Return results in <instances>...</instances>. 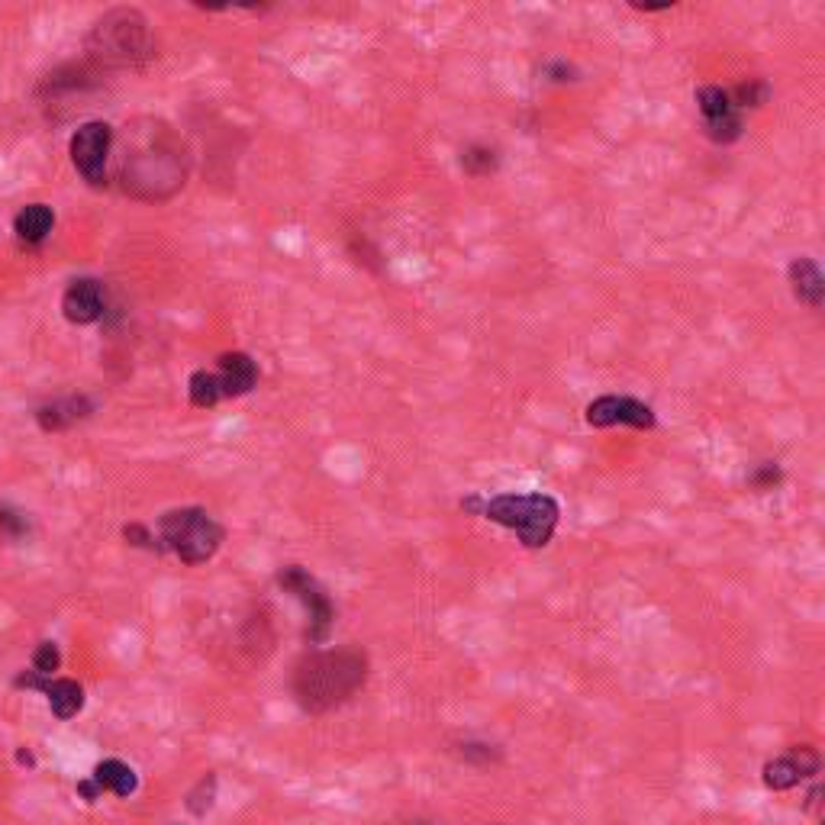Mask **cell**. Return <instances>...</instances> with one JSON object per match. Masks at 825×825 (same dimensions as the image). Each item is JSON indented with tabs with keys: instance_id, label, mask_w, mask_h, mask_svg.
Returning a JSON list of instances; mask_svg holds the SVG:
<instances>
[{
	"instance_id": "cell-19",
	"label": "cell",
	"mask_w": 825,
	"mask_h": 825,
	"mask_svg": "<svg viewBox=\"0 0 825 825\" xmlns=\"http://www.w3.org/2000/svg\"><path fill=\"white\" fill-rule=\"evenodd\" d=\"M729 97H732V104H735L738 110H742V107L758 110V107L767 104V100H771V84L761 81V78H748V81L738 84L735 91H729Z\"/></svg>"
},
{
	"instance_id": "cell-13",
	"label": "cell",
	"mask_w": 825,
	"mask_h": 825,
	"mask_svg": "<svg viewBox=\"0 0 825 825\" xmlns=\"http://www.w3.org/2000/svg\"><path fill=\"white\" fill-rule=\"evenodd\" d=\"M94 413V403L88 397H65V400H52L46 407L36 410V423L42 432H62L68 426L81 423Z\"/></svg>"
},
{
	"instance_id": "cell-12",
	"label": "cell",
	"mask_w": 825,
	"mask_h": 825,
	"mask_svg": "<svg viewBox=\"0 0 825 825\" xmlns=\"http://www.w3.org/2000/svg\"><path fill=\"white\" fill-rule=\"evenodd\" d=\"M216 381L223 387V397H242L258 384V365L245 352H226L216 358Z\"/></svg>"
},
{
	"instance_id": "cell-8",
	"label": "cell",
	"mask_w": 825,
	"mask_h": 825,
	"mask_svg": "<svg viewBox=\"0 0 825 825\" xmlns=\"http://www.w3.org/2000/svg\"><path fill=\"white\" fill-rule=\"evenodd\" d=\"M697 107L703 113V129L706 136L719 142V146H729L738 136H742V113L732 104L729 91L716 88V84H709V88H700L697 91Z\"/></svg>"
},
{
	"instance_id": "cell-26",
	"label": "cell",
	"mask_w": 825,
	"mask_h": 825,
	"mask_svg": "<svg viewBox=\"0 0 825 825\" xmlns=\"http://www.w3.org/2000/svg\"><path fill=\"white\" fill-rule=\"evenodd\" d=\"M78 793H81V796H84V800H88V803H94L97 796L104 793V790H100V787L94 784V780H81V784H78Z\"/></svg>"
},
{
	"instance_id": "cell-24",
	"label": "cell",
	"mask_w": 825,
	"mask_h": 825,
	"mask_svg": "<svg viewBox=\"0 0 825 825\" xmlns=\"http://www.w3.org/2000/svg\"><path fill=\"white\" fill-rule=\"evenodd\" d=\"M123 535H126V542H133V545H139V548H155L152 532H149L146 526H139V523L126 526V529H123Z\"/></svg>"
},
{
	"instance_id": "cell-1",
	"label": "cell",
	"mask_w": 825,
	"mask_h": 825,
	"mask_svg": "<svg viewBox=\"0 0 825 825\" xmlns=\"http://www.w3.org/2000/svg\"><path fill=\"white\" fill-rule=\"evenodd\" d=\"M187 178V149L162 120H139L126 133L120 165L123 191L139 200H168Z\"/></svg>"
},
{
	"instance_id": "cell-16",
	"label": "cell",
	"mask_w": 825,
	"mask_h": 825,
	"mask_svg": "<svg viewBox=\"0 0 825 825\" xmlns=\"http://www.w3.org/2000/svg\"><path fill=\"white\" fill-rule=\"evenodd\" d=\"M42 693L49 697V709L59 719H71L84 709V687L71 677H46L42 680Z\"/></svg>"
},
{
	"instance_id": "cell-9",
	"label": "cell",
	"mask_w": 825,
	"mask_h": 825,
	"mask_svg": "<svg viewBox=\"0 0 825 825\" xmlns=\"http://www.w3.org/2000/svg\"><path fill=\"white\" fill-rule=\"evenodd\" d=\"M587 423L606 429V426H632V429H655V410L635 397H616L606 394L587 403Z\"/></svg>"
},
{
	"instance_id": "cell-17",
	"label": "cell",
	"mask_w": 825,
	"mask_h": 825,
	"mask_svg": "<svg viewBox=\"0 0 825 825\" xmlns=\"http://www.w3.org/2000/svg\"><path fill=\"white\" fill-rule=\"evenodd\" d=\"M94 784L100 790H110L113 796H133L136 787H139V780H136V771L129 767L126 761H117V758H107V761H100L94 767Z\"/></svg>"
},
{
	"instance_id": "cell-3",
	"label": "cell",
	"mask_w": 825,
	"mask_h": 825,
	"mask_svg": "<svg viewBox=\"0 0 825 825\" xmlns=\"http://www.w3.org/2000/svg\"><path fill=\"white\" fill-rule=\"evenodd\" d=\"M465 510L490 519V523H500L506 529H513L519 535V542L526 548H545L552 542V535L558 529L561 506L555 497L548 494H497V497H471L461 503Z\"/></svg>"
},
{
	"instance_id": "cell-27",
	"label": "cell",
	"mask_w": 825,
	"mask_h": 825,
	"mask_svg": "<svg viewBox=\"0 0 825 825\" xmlns=\"http://www.w3.org/2000/svg\"><path fill=\"white\" fill-rule=\"evenodd\" d=\"M17 761H20V764H30V767L36 764V761H33V755H30V751H23V748L17 751Z\"/></svg>"
},
{
	"instance_id": "cell-20",
	"label": "cell",
	"mask_w": 825,
	"mask_h": 825,
	"mask_svg": "<svg viewBox=\"0 0 825 825\" xmlns=\"http://www.w3.org/2000/svg\"><path fill=\"white\" fill-rule=\"evenodd\" d=\"M461 168L474 178L490 175V171L497 168V152L487 146H471V149H465V155H461Z\"/></svg>"
},
{
	"instance_id": "cell-14",
	"label": "cell",
	"mask_w": 825,
	"mask_h": 825,
	"mask_svg": "<svg viewBox=\"0 0 825 825\" xmlns=\"http://www.w3.org/2000/svg\"><path fill=\"white\" fill-rule=\"evenodd\" d=\"M787 274H790V284H793V297L800 303H806V307L819 310L822 300H825V278H822V271H819V265L813 262V258H793Z\"/></svg>"
},
{
	"instance_id": "cell-22",
	"label": "cell",
	"mask_w": 825,
	"mask_h": 825,
	"mask_svg": "<svg viewBox=\"0 0 825 825\" xmlns=\"http://www.w3.org/2000/svg\"><path fill=\"white\" fill-rule=\"evenodd\" d=\"M59 668H62L59 645H55V642H39L36 651H33V671L42 674V677H52Z\"/></svg>"
},
{
	"instance_id": "cell-15",
	"label": "cell",
	"mask_w": 825,
	"mask_h": 825,
	"mask_svg": "<svg viewBox=\"0 0 825 825\" xmlns=\"http://www.w3.org/2000/svg\"><path fill=\"white\" fill-rule=\"evenodd\" d=\"M55 226V210L49 204H26L17 216H13V233L26 245L46 242Z\"/></svg>"
},
{
	"instance_id": "cell-6",
	"label": "cell",
	"mask_w": 825,
	"mask_h": 825,
	"mask_svg": "<svg viewBox=\"0 0 825 825\" xmlns=\"http://www.w3.org/2000/svg\"><path fill=\"white\" fill-rule=\"evenodd\" d=\"M71 165L91 187H107L110 181V155H113V126L104 120H91L75 129L68 142Z\"/></svg>"
},
{
	"instance_id": "cell-5",
	"label": "cell",
	"mask_w": 825,
	"mask_h": 825,
	"mask_svg": "<svg viewBox=\"0 0 825 825\" xmlns=\"http://www.w3.org/2000/svg\"><path fill=\"white\" fill-rule=\"evenodd\" d=\"M158 535L168 552H175L184 564H207L226 539L223 526L200 506L168 510L158 519Z\"/></svg>"
},
{
	"instance_id": "cell-23",
	"label": "cell",
	"mask_w": 825,
	"mask_h": 825,
	"mask_svg": "<svg viewBox=\"0 0 825 825\" xmlns=\"http://www.w3.org/2000/svg\"><path fill=\"white\" fill-rule=\"evenodd\" d=\"M213 796H216V777L207 774L200 784L191 790V796H187V809H191L194 816H204L207 809L213 806Z\"/></svg>"
},
{
	"instance_id": "cell-7",
	"label": "cell",
	"mask_w": 825,
	"mask_h": 825,
	"mask_svg": "<svg viewBox=\"0 0 825 825\" xmlns=\"http://www.w3.org/2000/svg\"><path fill=\"white\" fill-rule=\"evenodd\" d=\"M278 584L294 593V597L307 606V616H310V642H323L329 629H332V619H336V610H332V600L329 593L316 584V577L310 571H303L300 564H287V568L278 574Z\"/></svg>"
},
{
	"instance_id": "cell-10",
	"label": "cell",
	"mask_w": 825,
	"mask_h": 825,
	"mask_svg": "<svg viewBox=\"0 0 825 825\" xmlns=\"http://www.w3.org/2000/svg\"><path fill=\"white\" fill-rule=\"evenodd\" d=\"M107 310V294H104V284L94 281V278H78L65 287L62 294V313L68 323L75 326H91L97 323L100 316Z\"/></svg>"
},
{
	"instance_id": "cell-2",
	"label": "cell",
	"mask_w": 825,
	"mask_h": 825,
	"mask_svg": "<svg viewBox=\"0 0 825 825\" xmlns=\"http://www.w3.org/2000/svg\"><path fill=\"white\" fill-rule=\"evenodd\" d=\"M368 658L358 648H326L300 658L294 668V697L307 713H329L365 687Z\"/></svg>"
},
{
	"instance_id": "cell-4",
	"label": "cell",
	"mask_w": 825,
	"mask_h": 825,
	"mask_svg": "<svg viewBox=\"0 0 825 825\" xmlns=\"http://www.w3.org/2000/svg\"><path fill=\"white\" fill-rule=\"evenodd\" d=\"M88 55L100 68H136L149 62L152 39L146 17L133 7H117L104 13L88 33Z\"/></svg>"
},
{
	"instance_id": "cell-25",
	"label": "cell",
	"mask_w": 825,
	"mask_h": 825,
	"mask_svg": "<svg viewBox=\"0 0 825 825\" xmlns=\"http://www.w3.org/2000/svg\"><path fill=\"white\" fill-rule=\"evenodd\" d=\"M545 75H558L555 81H571L574 68H571V65H564V62H555V65H548V68H545Z\"/></svg>"
},
{
	"instance_id": "cell-18",
	"label": "cell",
	"mask_w": 825,
	"mask_h": 825,
	"mask_svg": "<svg viewBox=\"0 0 825 825\" xmlns=\"http://www.w3.org/2000/svg\"><path fill=\"white\" fill-rule=\"evenodd\" d=\"M187 397H191V403L200 410H210L220 400H226L220 381H216V371H194L191 381H187Z\"/></svg>"
},
{
	"instance_id": "cell-21",
	"label": "cell",
	"mask_w": 825,
	"mask_h": 825,
	"mask_svg": "<svg viewBox=\"0 0 825 825\" xmlns=\"http://www.w3.org/2000/svg\"><path fill=\"white\" fill-rule=\"evenodd\" d=\"M0 535L10 542L26 539V535H30V519L20 510H13V506H0Z\"/></svg>"
},
{
	"instance_id": "cell-11",
	"label": "cell",
	"mask_w": 825,
	"mask_h": 825,
	"mask_svg": "<svg viewBox=\"0 0 825 825\" xmlns=\"http://www.w3.org/2000/svg\"><path fill=\"white\" fill-rule=\"evenodd\" d=\"M819 771V755L813 748H793L790 755L784 758H777L764 767V784L771 787V790H790L800 784L803 777L809 774H816Z\"/></svg>"
}]
</instances>
